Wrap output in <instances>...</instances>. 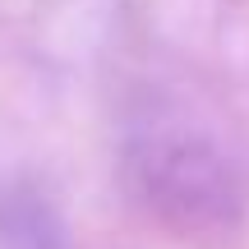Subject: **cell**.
I'll list each match as a JSON object with an SVG mask.
<instances>
[{
  "instance_id": "6da1fadb",
  "label": "cell",
  "mask_w": 249,
  "mask_h": 249,
  "mask_svg": "<svg viewBox=\"0 0 249 249\" xmlns=\"http://www.w3.org/2000/svg\"><path fill=\"white\" fill-rule=\"evenodd\" d=\"M129 180L185 226H226L245 208V161L222 129L185 107H148L124 139Z\"/></svg>"
},
{
  "instance_id": "7a4b0ae2",
  "label": "cell",
  "mask_w": 249,
  "mask_h": 249,
  "mask_svg": "<svg viewBox=\"0 0 249 249\" xmlns=\"http://www.w3.org/2000/svg\"><path fill=\"white\" fill-rule=\"evenodd\" d=\"M0 245L5 249H65V226L51 203L28 189L0 198Z\"/></svg>"
}]
</instances>
